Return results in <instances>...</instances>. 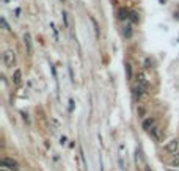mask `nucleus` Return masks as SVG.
I'll return each instance as SVG.
<instances>
[{"instance_id":"nucleus-2","label":"nucleus","mask_w":179,"mask_h":171,"mask_svg":"<svg viewBox=\"0 0 179 171\" xmlns=\"http://www.w3.org/2000/svg\"><path fill=\"white\" fill-rule=\"evenodd\" d=\"M2 167L8 168L10 171H17V170H19V163H17L14 158H11V157H3L2 158Z\"/></svg>"},{"instance_id":"nucleus-1","label":"nucleus","mask_w":179,"mask_h":171,"mask_svg":"<svg viewBox=\"0 0 179 171\" xmlns=\"http://www.w3.org/2000/svg\"><path fill=\"white\" fill-rule=\"evenodd\" d=\"M3 61L7 64V68H13L14 63H16V53L13 49H8V50H5L3 53Z\"/></svg>"},{"instance_id":"nucleus-24","label":"nucleus","mask_w":179,"mask_h":171,"mask_svg":"<svg viewBox=\"0 0 179 171\" xmlns=\"http://www.w3.org/2000/svg\"><path fill=\"white\" fill-rule=\"evenodd\" d=\"M61 2H65V0H61Z\"/></svg>"},{"instance_id":"nucleus-22","label":"nucleus","mask_w":179,"mask_h":171,"mask_svg":"<svg viewBox=\"0 0 179 171\" xmlns=\"http://www.w3.org/2000/svg\"><path fill=\"white\" fill-rule=\"evenodd\" d=\"M0 171H8V168H5V167H2V168H0Z\"/></svg>"},{"instance_id":"nucleus-23","label":"nucleus","mask_w":179,"mask_h":171,"mask_svg":"<svg viewBox=\"0 0 179 171\" xmlns=\"http://www.w3.org/2000/svg\"><path fill=\"white\" fill-rule=\"evenodd\" d=\"M145 171H149V167H148V165H146V167H145Z\"/></svg>"},{"instance_id":"nucleus-10","label":"nucleus","mask_w":179,"mask_h":171,"mask_svg":"<svg viewBox=\"0 0 179 171\" xmlns=\"http://www.w3.org/2000/svg\"><path fill=\"white\" fill-rule=\"evenodd\" d=\"M91 19V24H93L94 27V33H96V39H99V25H97V21L94 19V17H90Z\"/></svg>"},{"instance_id":"nucleus-7","label":"nucleus","mask_w":179,"mask_h":171,"mask_svg":"<svg viewBox=\"0 0 179 171\" xmlns=\"http://www.w3.org/2000/svg\"><path fill=\"white\" fill-rule=\"evenodd\" d=\"M21 82H22V72H21V69H16L14 74H13V83L21 85Z\"/></svg>"},{"instance_id":"nucleus-13","label":"nucleus","mask_w":179,"mask_h":171,"mask_svg":"<svg viewBox=\"0 0 179 171\" xmlns=\"http://www.w3.org/2000/svg\"><path fill=\"white\" fill-rule=\"evenodd\" d=\"M124 36H126V38H131V36H132V28H131L129 24H126V27H124Z\"/></svg>"},{"instance_id":"nucleus-11","label":"nucleus","mask_w":179,"mask_h":171,"mask_svg":"<svg viewBox=\"0 0 179 171\" xmlns=\"http://www.w3.org/2000/svg\"><path fill=\"white\" fill-rule=\"evenodd\" d=\"M149 133H151V137H154V138L157 140V141L160 140V130L157 129V127H152V129L149 130Z\"/></svg>"},{"instance_id":"nucleus-16","label":"nucleus","mask_w":179,"mask_h":171,"mask_svg":"<svg viewBox=\"0 0 179 171\" xmlns=\"http://www.w3.org/2000/svg\"><path fill=\"white\" fill-rule=\"evenodd\" d=\"M171 165H173V167H179V152H178V154H176L175 157H173Z\"/></svg>"},{"instance_id":"nucleus-4","label":"nucleus","mask_w":179,"mask_h":171,"mask_svg":"<svg viewBox=\"0 0 179 171\" xmlns=\"http://www.w3.org/2000/svg\"><path fill=\"white\" fill-rule=\"evenodd\" d=\"M24 44H25V49H27V53L32 55L33 53V44H32V35L28 32L24 33Z\"/></svg>"},{"instance_id":"nucleus-17","label":"nucleus","mask_w":179,"mask_h":171,"mask_svg":"<svg viewBox=\"0 0 179 171\" xmlns=\"http://www.w3.org/2000/svg\"><path fill=\"white\" fill-rule=\"evenodd\" d=\"M145 68H146V69H151V68H152V60H151V58H146V60H145Z\"/></svg>"},{"instance_id":"nucleus-20","label":"nucleus","mask_w":179,"mask_h":171,"mask_svg":"<svg viewBox=\"0 0 179 171\" xmlns=\"http://www.w3.org/2000/svg\"><path fill=\"white\" fill-rule=\"evenodd\" d=\"M60 143L65 144V143H66V137H61V138H60Z\"/></svg>"},{"instance_id":"nucleus-6","label":"nucleus","mask_w":179,"mask_h":171,"mask_svg":"<svg viewBox=\"0 0 179 171\" xmlns=\"http://www.w3.org/2000/svg\"><path fill=\"white\" fill-rule=\"evenodd\" d=\"M154 124H156V121H154V118H148V119H145V121H143V129L149 132V130L152 129V127H156Z\"/></svg>"},{"instance_id":"nucleus-5","label":"nucleus","mask_w":179,"mask_h":171,"mask_svg":"<svg viewBox=\"0 0 179 171\" xmlns=\"http://www.w3.org/2000/svg\"><path fill=\"white\" fill-rule=\"evenodd\" d=\"M146 91H148V87H146V85H140V83H137V87L134 88V93H135V96H137L138 99H140V97H143V96L146 94Z\"/></svg>"},{"instance_id":"nucleus-8","label":"nucleus","mask_w":179,"mask_h":171,"mask_svg":"<svg viewBox=\"0 0 179 171\" xmlns=\"http://www.w3.org/2000/svg\"><path fill=\"white\" fill-rule=\"evenodd\" d=\"M79 162H80V171H85V154L82 148L79 149Z\"/></svg>"},{"instance_id":"nucleus-21","label":"nucleus","mask_w":179,"mask_h":171,"mask_svg":"<svg viewBox=\"0 0 179 171\" xmlns=\"http://www.w3.org/2000/svg\"><path fill=\"white\" fill-rule=\"evenodd\" d=\"M69 104H71V105H69V110H72V108H74V101L71 99V101H69Z\"/></svg>"},{"instance_id":"nucleus-12","label":"nucleus","mask_w":179,"mask_h":171,"mask_svg":"<svg viewBox=\"0 0 179 171\" xmlns=\"http://www.w3.org/2000/svg\"><path fill=\"white\" fill-rule=\"evenodd\" d=\"M129 19H131L134 24H138V22H140V16H138V13H135V11H132V13H131V16H129Z\"/></svg>"},{"instance_id":"nucleus-15","label":"nucleus","mask_w":179,"mask_h":171,"mask_svg":"<svg viewBox=\"0 0 179 171\" xmlns=\"http://www.w3.org/2000/svg\"><path fill=\"white\" fill-rule=\"evenodd\" d=\"M137 112H138V116L145 118V115H146V110H145V107H143V105H138V107H137Z\"/></svg>"},{"instance_id":"nucleus-9","label":"nucleus","mask_w":179,"mask_h":171,"mask_svg":"<svg viewBox=\"0 0 179 171\" xmlns=\"http://www.w3.org/2000/svg\"><path fill=\"white\" fill-rule=\"evenodd\" d=\"M129 16H131V13H129L126 8H121V10L118 11V17H120L121 21H127V19H129Z\"/></svg>"},{"instance_id":"nucleus-18","label":"nucleus","mask_w":179,"mask_h":171,"mask_svg":"<svg viewBox=\"0 0 179 171\" xmlns=\"http://www.w3.org/2000/svg\"><path fill=\"white\" fill-rule=\"evenodd\" d=\"M61 16H63L65 25H66V27H69V22H68V13H66V11H63V13H61Z\"/></svg>"},{"instance_id":"nucleus-14","label":"nucleus","mask_w":179,"mask_h":171,"mask_svg":"<svg viewBox=\"0 0 179 171\" xmlns=\"http://www.w3.org/2000/svg\"><path fill=\"white\" fill-rule=\"evenodd\" d=\"M126 74H127V78L131 80V78H132V68H131V63H126Z\"/></svg>"},{"instance_id":"nucleus-19","label":"nucleus","mask_w":179,"mask_h":171,"mask_svg":"<svg viewBox=\"0 0 179 171\" xmlns=\"http://www.w3.org/2000/svg\"><path fill=\"white\" fill-rule=\"evenodd\" d=\"M2 24H3V28H5V30H10V25H8V22H7V19H5V17H2Z\"/></svg>"},{"instance_id":"nucleus-3","label":"nucleus","mask_w":179,"mask_h":171,"mask_svg":"<svg viewBox=\"0 0 179 171\" xmlns=\"http://www.w3.org/2000/svg\"><path fill=\"white\" fill-rule=\"evenodd\" d=\"M165 151L170 152V154H178V151H179V140L178 138L170 140V141L165 144Z\"/></svg>"}]
</instances>
